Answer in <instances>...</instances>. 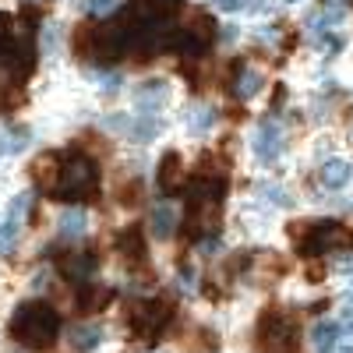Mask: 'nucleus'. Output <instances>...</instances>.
Instances as JSON below:
<instances>
[{"label": "nucleus", "mask_w": 353, "mask_h": 353, "mask_svg": "<svg viewBox=\"0 0 353 353\" xmlns=\"http://www.w3.org/2000/svg\"><path fill=\"white\" fill-rule=\"evenodd\" d=\"M11 332L25 346H50L61 332V321L46 304H21L11 318Z\"/></svg>", "instance_id": "f257e3e1"}, {"label": "nucleus", "mask_w": 353, "mask_h": 353, "mask_svg": "<svg viewBox=\"0 0 353 353\" xmlns=\"http://www.w3.org/2000/svg\"><path fill=\"white\" fill-rule=\"evenodd\" d=\"M261 350L265 353H293L297 350V321L269 318L261 325Z\"/></svg>", "instance_id": "f03ea898"}, {"label": "nucleus", "mask_w": 353, "mask_h": 353, "mask_svg": "<svg viewBox=\"0 0 353 353\" xmlns=\"http://www.w3.org/2000/svg\"><path fill=\"white\" fill-rule=\"evenodd\" d=\"M96 191V166L88 159H71L64 170V194L68 198H85Z\"/></svg>", "instance_id": "7ed1b4c3"}, {"label": "nucleus", "mask_w": 353, "mask_h": 353, "mask_svg": "<svg viewBox=\"0 0 353 353\" xmlns=\"http://www.w3.org/2000/svg\"><path fill=\"white\" fill-rule=\"evenodd\" d=\"M251 149L258 156V163H276L279 159V149H283V134H279V124L276 121H261L254 138H251Z\"/></svg>", "instance_id": "20e7f679"}, {"label": "nucleus", "mask_w": 353, "mask_h": 353, "mask_svg": "<svg viewBox=\"0 0 353 353\" xmlns=\"http://www.w3.org/2000/svg\"><path fill=\"white\" fill-rule=\"evenodd\" d=\"M350 176H353V170H350V163H346V159H329L325 166H321V188L339 191V188H346V184H350Z\"/></svg>", "instance_id": "39448f33"}, {"label": "nucleus", "mask_w": 353, "mask_h": 353, "mask_svg": "<svg viewBox=\"0 0 353 353\" xmlns=\"http://www.w3.org/2000/svg\"><path fill=\"white\" fill-rule=\"evenodd\" d=\"M134 99H138V106L141 110H152V106H163L166 99H170V85L163 81V78H156V81H145L138 92H134Z\"/></svg>", "instance_id": "423d86ee"}, {"label": "nucleus", "mask_w": 353, "mask_h": 353, "mask_svg": "<svg viewBox=\"0 0 353 353\" xmlns=\"http://www.w3.org/2000/svg\"><path fill=\"white\" fill-rule=\"evenodd\" d=\"M88 233V212L85 209H68L61 212V237L64 241H78Z\"/></svg>", "instance_id": "0eeeda50"}, {"label": "nucleus", "mask_w": 353, "mask_h": 353, "mask_svg": "<svg viewBox=\"0 0 353 353\" xmlns=\"http://www.w3.org/2000/svg\"><path fill=\"white\" fill-rule=\"evenodd\" d=\"M173 226H176V205H170V201L156 205V209H152V237L166 241L173 233Z\"/></svg>", "instance_id": "6e6552de"}, {"label": "nucleus", "mask_w": 353, "mask_h": 353, "mask_svg": "<svg viewBox=\"0 0 353 353\" xmlns=\"http://www.w3.org/2000/svg\"><path fill=\"white\" fill-rule=\"evenodd\" d=\"M311 343H314L318 353H332L339 346V325L336 321H318L314 332H311Z\"/></svg>", "instance_id": "1a4fd4ad"}, {"label": "nucleus", "mask_w": 353, "mask_h": 353, "mask_svg": "<svg viewBox=\"0 0 353 353\" xmlns=\"http://www.w3.org/2000/svg\"><path fill=\"white\" fill-rule=\"evenodd\" d=\"M159 184L166 191L181 188V156H176V152H166L163 156V163H159Z\"/></svg>", "instance_id": "9d476101"}, {"label": "nucleus", "mask_w": 353, "mask_h": 353, "mask_svg": "<svg viewBox=\"0 0 353 353\" xmlns=\"http://www.w3.org/2000/svg\"><path fill=\"white\" fill-rule=\"evenodd\" d=\"M191 134H205V131H212L216 128V110L212 106H194L191 110Z\"/></svg>", "instance_id": "9b49d317"}, {"label": "nucleus", "mask_w": 353, "mask_h": 353, "mask_svg": "<svg viewBox=\"0 0 353 353\" xmlns=\"http://www.w3.org/2000/svg\"><path fill=\"white\" fill-rule=\"evenodd\" d=\"M261 85H265V78H261L258 71H244L241 81H237V96H241V99H251Z\"/></svg>", "instance_id": "f8f14e48"}, {"label": "nucleus", "mask_w": 353, "mask_h": 353, "mask_svg": "<svg viewBox=\"0 0 353 353\" xmlns=\"http://www.w3.org/2000/svg\"><path fill=\"white\" fill-rule=\"evenodd\" d=\"M18 248V223L8 219V223H0V254H11Z\"/></svg>", "instance_id": "ddd939ff"}, {"label": "nucleus", "mask_w": 353, "mask_h": 353, "mask_svg": "<svg viewBox=\"0 0 353 353\" xmlns=\"http://www.w3.org/2000/svg\"><path fill=\"white\" fill-rule=\"evenodd\" d=\"M36 176H39L43 188H53V181H57V159H53V156H43V159L36 163Z\"/></svg>", "instance_id": "4468645a"}, {"label": "nucleus", "mask_w": 353, "mask_h": 353, "mask_svg": "<svg viewBox=\"0 0 353 353\" xmlns=\"http://www.w3.org/2000/svg\"><path fill=\"white\" fill-rule=\"evenodd\" d=\"M28 201H32V194H28V191H21V194H14V201H11V209H8V219H21L25 212H28Z\"/></svg>", "instance_id": "2eb2a0df"}, {"label": "nucleus", "mask_w": 353, "mask_h": 353, "mask_svg": "<svg viewBox=\"0 0 353 353\" xmlns=\"http://www.w3.org/2000/svg\"><path fill=\"white\" fill-rule=\"evenodd\" d=\"M85 8L92 14H110V11L121 8V0H85Z\"/></svg>", "instance_id": "dca6fc26"}, {"label": "nucleus", "mask_w": 353, "mask_h": 353, "mask_svg": "<svg viewBox=\"0 0 353 353\" xmlns=\"http://www.w3.org/2000/svg\"><path fill=\"white\" fill-rule=\"evenodd\" d=\"M74 339H78V350H92L99 343V329L92 325V329H85V332H74Z\"/></svg>", "instance_id": "f3484780"}, {"label": "nucleus", "mask_w": 353, "mask_h": 353, "mask_svg": "<svg viewBox=\"0 0 353 353\" xmlns=\"http://www.w3.org/2000/svg\"><path fill=\"white\" fill-rule=\"evenodd\" d=\"M216 4H219L223 11H241V8L248 4V0H216Z\"/></svg>", "instance_id": "a211bd4d"}, {"label": "nucleus", "mask_w": 353, "mask_h": 353, "mask_svg": "<svg viewBox=\"0 0 353 353\" xmlns=\"http://www.w3.org/2000/svg\"><path fill=\"white\" fill-rule=\"evenodd\" d=\"M219 251V241H201V254H216Z\"/></svg>", "instance_id": "6ab92c4d"}, {"label": "nucleus", "mask_w": 353, "mask_h": 353, "mask_svg": "<svg viewBox=\"0 0 353 353\" xmlns=\"http://www.w3.org/2000/svg\"><path fill=\"white\" fill-rule=\"evenodd\" d=\"M332 353H353V343H339V346H336Z\"/></svg>", "instance_id": "aec40b11"}, {"label": "nucleus", "mask_w": 353, "mask_h": 353, "mask_svg": "<svg viewBox=\"0 0 353 353\" xmlns=\"http://www.w3.org/2000/svg\"><path fill=\"white\" fill-rule=\"evenodd\" d=\"M346 329H350V336H353V314H350V325H346Z\"/></svg>", "instance_id": "412c9836"}, {"label": "nucleus", "mask_w": 353, "mask_h": 353, "mask_svg": "<svg viewBox=\"0 0 353 353\" xmlns=\"http://www.w3.org/2000/svg\"><path fill=\"white\" fill-rule=\"evenodd\" d=\"M286 4H297V0H286Z\"/></svg>", "instance_id": "4be33fe9"}]
</instances>
